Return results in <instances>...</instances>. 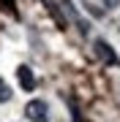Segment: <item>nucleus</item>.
Instances as JSON below:
<instances>
[{
    "label": "nucleus",
    "instance_id": "obj_1",
    "mask_svg": "<svg viewBox=\"0 0 120 122\" xmlns=\"http://www.w3.org/2000/svg\"><path fill=\"white\" fill-rule=\"evenodd\" d=\"M25 117L30 122H49V109L44 100H30L25 106Z\"/></svg>",
    "mask_w": 120,
    "mask_h": 122
},
{
    "label": "nucleus",
    "instance_id": "obj_2",
    "mask_svg": "<svg viewBox=\"0 0 120 122\" xmlns=\"http://www.w3.org/2000/svg\"><path fill=\"white\" fill-rule=\"evenodd\" d=\"M93 49H96V54L101 57V60L107 62V65H120V60H117L115 49H112V46H109L104 38H96V41H93Z\"/></svg>",
    "mask_w": 120,
    "mask_h": 122
},
{
    "label": "nucleus",
    "instance_id": "obj_3",
    "mask_svg": "<svg viewBox=\"0 0 120 122\" xmlns=\"http://www.w3.org/2000/svg\"><path fill=\"white\" fill-rule=\"evenodd\" d=\"M17 79H19V84H22L25 92H33V90H36V76H33V68L30 65H19L17 68Z\"/></svg>",
    "mask_w": 120,
    "mask_h": 122
},
{
    "label": "nucleus",
    "instance_id": "obj_4",
    "mask_svg": "<svg viewBox=\"0 0 120 122\" xmlns=\"http://www.w3.org/2000/svg\"><path fill=\"white\" fill-rule=\"evenodd\" d=\"M63 8H66V11H68V16H71L74 22H76V27H79V33H82V35H87V30H90V25L85 22V19L79 16V14H76V8L71 5V0H63Z\"/></svg>",
    "mask_w": 120,
    "mask_h": 122
},
{
    "label": "nucleus",
    "instance_id": "obj_5",
    "mask_svg": "<svg viewBox=\"0 0 120 122\" xmlns=\"http://www.w3.org/2000/svg\"><path fill=\"white\" fill-rule=\"evenodd\" d=\"M6 100H11V87L0 79V103H6Z\"/></svg>",
    "mask_w": 120,
    "mask_h": 122
},
{
    "label": "nucleus",
    "instance_id": "obj_6",
    "mask_svg": "<svg viewBox=\"0 0 120 122\" xmlns=\"http://www.w3.org/2000/svg\"><path fill=\"white\" fill-rule=\"evenodd\" d=\"M44 5H46L49 11H52V16L57 19V25H63V19H60V11H57V5H55V0H44Z\"/></svg>",
    "mask_w": 120,
    "mask_h": 122
},
{
    "label": "nucleus",
    "instance_id": "obj_7",
    "mask_svg": "<svg viewBox=\"0 0 120 122\" xmlns=\"http://www.w3.org/2000/svg\"><path fill=\"white\" fill-rule=\"evenodd\" d=\"M98 3H101L107 11H112V8H117V5H120V0H98Z\"/></svg>",
    "mask_w": 120,
    "mask_h": 122
},
{
    "label": "nucleus",
    "instance_id": "obj_8",
    "mask_svg": "<svg viewBox=\"0 0 120 122\" xmlns=\"http://www.w3.org/2000/svg\"><path fill=\"white\" fill-rule=\"evenodd\" d=\"M6 5H8V11H14V0H6Z\"/></svg>",
    "mask_w": 120,
    "mask_h": 122
},
{
    "label": "nucleus",
    "instance_id": "obj_9",
    "mask_svg": "<svg viewBox=\"0 0 120 122\" xmlns=\"http://www.w3.org/2000/svg\"><path fill=\"white\" fill-rule=\"evenodd\" d=\"M117 30H120V19H117Z\"/></svg>",
    "mask_w": 120,
    "mask_h": 122
}]
</instances>
